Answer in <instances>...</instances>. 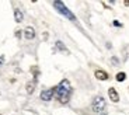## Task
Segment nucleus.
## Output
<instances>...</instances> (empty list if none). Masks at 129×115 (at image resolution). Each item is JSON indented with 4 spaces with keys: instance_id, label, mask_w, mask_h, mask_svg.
Returning <instances> with one entry per match:
<instances>
[{
    "instance_id": "nucleus-12",
    "label": "nucleus",
    "mask_w": 129,
    "mask_h": 115,
    "mask_svg": "<svg viewBox=\"0 0 129 115\" xmlns=\"http://www.w3.org/2000/svg\"><path fill=\"white\" fill-rule=\"evenodd\" d=\"M3 65H4V56L3 55H0V67L3 66Z\"/></svg>"
},
{
    "instance_id": "nucleus-6",
    "label": "nucleus",
    "mask_w": 129,
    "mask_h": 115,
    "mask_svg": "<svg viewBox=\"0 0 129 115\" xmlns=\"http://www.w3.org/2000/svg\"><path fill=\"white\" fill-rule=\"evenodd\" d=\"M23 32H24L25 39H34V38H35V30L32 28V27H27Z\"/></svg>"
},
{
    "instance_id": "nucleus-2",
    "label": "nucleus",
    "mask_w": 129,
    "mask_h": 115,
    "mask_svg": "<svg viewBox=\"0 0 129 115\" xmlns=\"http://www.w3.org/2000/svg\"><path fill=\"white\" fill-rule=\"evenodd\" d=\"M52 4H53V7L58 10V13H60L62 16H64L66 18H69L70 21H73V22H76V24H77V18H76V16L72 13V11L68 9V7L64 6L63 2H53Z\"/></svg>"
},
{
    "instance_id": "nucleus-8",
    "label": "nucleus",
    "mask_w": 129,
    "mask_h": 115,
    "mask_svg": "<svg viewBox=\"0 0 129 115\" xmlns=\"http://www.w3.org/2000/svg\"><path fill=\"white\" fill-rule=\"evenodd\" d=\"M23 18H24L23 11H21L20 9L14 10V20H16V22H21V21H23Z\"/></svg>"
},
{
    "instance_id": "nucleus-5",
    "label": "nucleus",
    "mask_w": 129,
    "mask_h": 115,
    "mask_svg": "<svg viewBox=\"0 0 129 115\" xmlns=\"http://www.w3.org/2000/svg\"><path fill=\"white\" fill-rule=\"evenodd\" d=\"M94 76H95V79L98 80H108V73H107L105 70H101V69H97L95 72H94Z\"/></svg>"
},
{
    "instance_id": "nucleus-10",
    "label": "nucleus",
    "mask_w": 129,
    "mask_h": 115,
    "mask_svg": "<svg viewBox=\"0 0 129 115\" xmlns=\"http://www.w3.org/2000/svg\"><path fill=\"white\" fill-rule=\"evenodd\" d=\"M34 87H35V81H29V83L27 84V93L31 94L32 91H34Z\"/></svg>"
},
{
    "instance_id": "nucleus-7",
    "label": "nucleus",
    "mask_w": 129,
    "mask_h": 115,
    "mask_svg": "<svg viewBox=\"0 0 129 115\" xmlns=\"http://www.w3.org/2000/svg\"><path fill=\"white\" fill-rule=\"evenodd\" d=\"M108 97H110V100H111V101H114V102L119 101V96H118V93H116V90L114 89V87L108 89Z\"/></svg>"
},
{
    "instance_id": "nucleus-1",
    "label": "nucleus",
    "mask_w": 129,
    "mask_h": 115,
    "mask_svg": "<svg viewBox=\"0 0 129 115\" xmlns=\"http://www.w3.org/2000/svg\"><path fill=\"white\" fill-rule=\"evenodd\" d=\"M55 94L56 98L60 104H68L72 96V84L68 79H63L58 86L55 87Z\"/></svg>"
},
{
    "instance_id": "nucleus-9",
    "label": "nucleus",
    "mask_w": 129,
    "mask_h": 115,
    "mask_svg": "<svg viewBox=\"0 0 129 115\" xmlns=\"http://www.w3.org/2000/svg\"><path fill=\"white\" fill-rule=\"evenodd\" d=\"M56 48H58L59 51H63V52H66V53H68V48L63 45V42H62V41H58V42H56Z\"/></svg>"
},
{
    "instance_id": "nucleus-13",
    "label": "nucleus",
    "mask_w": 129,
    "mask_h": 115,
    "mask_svg": "<svg viewBox=\"0 0 129 115\" xmlns=\"http://www.w3.org/2000/svg\"><path fill=\"white\" fill-rule=\"evenodd\" d=\"M111 61H112V63H114V65H118V63H119V61H118V59H116V58H112V59H111Z\"/></svg>"
},
{
    "instance_id": "nucleus-17",
    "label": "nucleus",
    "mask_w": 129,
    "mask_h": 115,
    "mask_svg": "<svg viewBox=\"0 0 129 115\" xmlns=\"http://www.w3.org/2000/svg\"><path fill=\"white\" fill-rule=\"evenodd\" d=\"M103 115H107V114H103Z\"/></svg>"
},
{
    "instance_id": "nucleus-3",
    "label": "nucleus",
    "mask_w": 129,
    "mask_h": 115,
    "mask_svg": "<svg viewBox=\"0 0 129 115\" xmlns=\"http://www.w3.org/2000/svg\"><path fill=\"white\" fill-rule=\"evenodd\" d=\"M104 108H105V100H104L101 96H97L93 100L91 109H93L94 112H97V114H100V112L104 111Z\"/></svg>"
},
{
    "instance_id": "nucleus-15",
    "label": "nucleus",
    "mask_w": 129,
    "mask_h": 115,
    "mask_svg": "<svg viewBox=\"0 0 129 115\" xmlns=\"http://www.w3.org/2000/svg\"><path fill=\"white\" fill-rule=\"evenodd\" d=\"M114 25H115V27H121V22H118V21L115 20V21H114Z\"/></svg>"
},
{
    "instance_id": "nucleus-4",
    "label": "nucleus",
    "mask_w": 129,
    "mask_h": 115,
    "mask_svg": "<svg viewBox=\"0 0 129 115\" xmlns=\"http://www.w3.org/2000/svg\"><path fill=\"white\" fill-rule=\"evenodd\" d=\"M53 94H55V87L53 89H46L41 93V100L42 101H51Z\"/></svg>"
},
{
    "instance_id": "nucleus-11",
    "label": "nucleus",
    "mask_w": 129,
    "mask_h": 115,
    "mask_svg": "<svg viewBox=\"0 0 129 115\" xmlns=\"http://www.w3.org/2000/svg\"><path fill=\"white\" fill-rule=\"evenodd\" d=\"M116 81H123V80L126 79V74L123 73V72H119V73H116Z\"/></svg>"
},
{
    "instance_id": "nucleus-16",
    "label": "nucleus",
    "mask_w": 129,
    "mask_h": 115,
    "mask_svg": "<svg viewBox=\"0 0 129 115\" xmlns=\"http://www.w3.org/2000/svg\"><path fill=\"white\" fill-rule=\"evenodd\" d=\"M125 6H129V2H128V0L125 2Z\"/></svg>"
},
{
    "instance_id": "nucleus-14",
    "label": "nucleus",
    "mask_w": 129,
    "mask_h": 115,
    "mask_svg": "<svg viewBox=\"0 0 129 115\" xmlns=\"http://www.w3.org/2000/svg\"><path fill=\"white\" fill-rule=\"evenodd\" d=\"M21 32H23V31H16V37H17V38L21 37Z\"/></svg>"
}]
</instances>
